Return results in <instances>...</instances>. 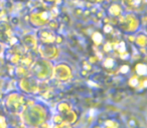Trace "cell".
<instances>
[{
	"mask_svg": "<svg viewBox=\"0 0 147 128\" xmlns=\"http://www.w3.org/2000/svg\"><path fill=\"white\" fill-rule=\"evenodd\" d=\"M120 11H121L120 6H119V5H117V4L112 5V6H111V8H110V12L112 13V14H114V15L119 14V13H120Z\"/></svg>",
	"mask_w": 147,
	"mask_h": 128,
	"instance_id": "7a4b0ae2",
	"label": "cell"
},
{
	"mask_svg": "<svg viewBox=\"0 0 147 128\" xmlns=\"http://www.w3.org/2000/svg\"><path fill=\"white\" fill-rule=\"evenodd\" d=\"M47 15H49V13L45 12H45L41 13V14H40V18H41V19H43V20H47V17H49V16H47Z\"/></svg>",
	"mask_w": 147,
	"mask_h": 128,
	"instance_id": "8992f818",
	"label": "cell"
},
{
	"mask_svg": "<svg viewBox=\"0 0 147 128\" xmlns=\"http://www.w3.org/2000/svg\"><path fill=\"white\" fill-rule=\"evenodd\" d=\"M118 50L121 51V52H123V51H125V43L121 42L120 45L118 46Z\"/></svg>",
	"mask_w": 147,
	"mask_h": 128,
	"instance_id": "5b68a950",
	"label": "cell"
},
{
	"mask_svg": "<svg viewBox=\"0 0 147 128\" xmlns=\"http://www.w3.org/2000/svg\"><path fill=\"white\" fill-rule=\"evenodd\" d=\"M105 65H106L107 67H112V65H113V60H112V59H108V60H106V62H105Z\"/></svg>",
	"mask_w": 147,
	"mask_h": 128,
	"instance_id": "277c9868",
	"label": "cell"
},
{
	"mask_svg": "<svg viewBox=\"0 0 147 128\" xmlns=\"http://www.w3.org/2000/svg\"><path fill=\"white\" fill-rule=\"evenodd\" d=\"M93 39H94V41L97 43V44H100L101 42H102V35L100 34V33H95L94 36H93Z\"/></svg>",
	"mask_w": 147,
	"mask_h": 128,
	"instance_id": "3957f363",
	"label": "cell"
},
{
	"mask_svg": "<svg viewBox=\"0 0 147 128\" xmlns=\"http://www.w3.org/2000/svg\"><path fill=\"white\" fill-rule=\"evenodd\" d=\"M136 71L140 75H144V74H146V66L144 64H138L136 66Z\"/></svg>",
	"mask_w": 147,
	"mask_h": 128,
	"instance_id": "6da1fadb",
	"label": "cell"
},
{
	"mask_svg": "<svg viewBox=\"0 0 147 128\" xmlns=\"http://www.w3.org/2000/svg\"><path fill=\"white\" fill-rule=\"evenodd\" d=\"M129 70L128 66H124V67L121 68V71H122V73H127V71Z\"/></svg>",
	"mask_w": 147,
	"mask_h": 128,
	"instance_id": "ba28073f",
	"label": "cell"
},
{
	"mask_svg": "<svg viewBox=\"0 0 147 128\" xmlns=\"http://www.w3.org/2000/svg\"><path fill=\"white\" fill-rule=\"evenodd\" d=\"M137 83H138V80H137V79H135V78H133V79L130 81V84H131V85H133V86H135Z\"/></svg>",
	"mask_w": 147,
	"mask_h": 128,
	"instance_id": "52a82bcc",
	"label": "cell"
}]
</instances>
